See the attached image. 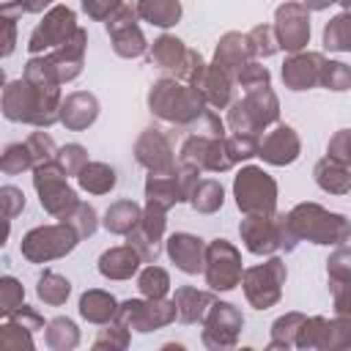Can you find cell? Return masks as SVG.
<instances>
[{
  "label": "cell",
  "mask_w": 351,
  "mask_h": 351,
  "mask_svg": "<svg viewBox=\"0 0 351 351\" xmlns=\"http://www.w3.org/2000/svg\"><path fill=\"white\" fill-rule=\"evenodd\" d=\"M244 329V315L230 302H217L208 307L203 318V346L211 351H225L239 343V335Z\"/></svg>",
  "instance_id": "obj_13"
},
{
  "label": "cell",
  "mask_w": 351,
  "mask_h": 351,
  "mask_svg": "<svg viewBox=\"0 0 351 351\" xmlns=\"http://www.w3.org/2000/svg\"><path fill=\"white\" fill-rule=\"evenodd\" d=\"M66 178H69L66 170H63L55 159L33 167V186H36V192H38L41 208H44L47 214H52L55 219H66V217L77 208V203H80L77 192L69 186Z\"/></svg>",
  "instance_id": "obj_5"
},
{
  "label": "cell",
  "mask_w": 351,
  "mask_h": 351,
  "mask_svg": "<svg viewBox=\"0 0 351 351\" xmlns=\"http://www.w3.org/2000/svg\"><path fill=\"white\" fill-rule=\"evenodd\" d=\"M200 167L189 162H178L167 173H148L145 178V200L159 203L162 208H173L176 203H189L195 184L200 181Z\"/></svg>",
  "instance_id": "obj_9"
},
{
  "label": "cell",
  "mask_w": 351,
  "mask_h": 351,
  "mask_svg": "<svg viewBox=\"0 0 351 351\" xmlns=\"http://www.w3.org/2000/svg\"><path fill=\"white\" fill-rule=\"evenodd\" d=\"M206 285L211 291H233L241 282V252L228 239H214L206 244Z\"/></svg>",
  "instance_id": "obj_10"
},
{
  "label": "cell",
  "mask_w": 351,
  "mask_h": 351,
  "mask_svg": "<svg viewBox=\"0 0 351 351\" xmlns=\"http://www.w3.org/2000/svg\"><path fill=\"white\" fill-rule=\"evenodd\" d=\"M107 36L112 41V49L118 58L134 60L148 52V41L137 25V8L134 5H121L110 19H107Z\"/></svg>",
  "instance_id": "obj_16"
},
{
  "label": "cell",
  "mask_w": 351,
  "mask_h": 351,
  "mask_svg": "<svg viewBox=\"0 0 351 351\" xmlns=\"http://www.w3.org/2000/svg\"><path fill=\"white\" fill-rule=\"evenodd\" d=\"M236 85H241L244 93H247V90H255V88H269V85H271V74H269V69L261 66L258 60H250V63L239 71Z\"/></svg>",
  "instance_id": "obj_52"
},
{
  "label": "cell",
  "mask_w": 351,
  "mask_h": 351,
  "mask_svg": "<svg viewBox=\"0 0 351 351\" xmlns=\"http://www.w3.org/2000/svg\"><path fill=\"white\" fill-rule=\"evenodd\" d=\"M47 346L52 348V351H71V348H77L80 346V329H77V324L71 321V318H66V315H58V318H52L49 324H47Z\"/></svg>",
  "instance_id": "obj_37"
},
{
  "label": "cell",
  "mask_w": 351,
  "mask_h": 351,
  "mask_svg": "<svg viewBox=\"0 0 351 351\" xmlns=\"http://www.w3.org/2000/svg\"><path fill=\"white\" fill-rule=\"evenodd\" d=\"M247 36H250V44L255 49V58H271L280 52V38H277L274 25H255Z\"/></svg>",
  "instance_id": "obj_44"
},
{
  "label": "cell",
  "mask_w": 351,
  "mask_h": 351,
  "mask_svg": "<svg viewBox=\"0 0 351 351\" xmlns=\"http://www.w3.org/2000/svg\"><path fill=\"white\" fill-rule=\"evenodd\" d=\"M233 197L244 214H274L277 211V181L255 165H247L233 178Z\"/></svg>",
  "instance_id": "obj_6"
},
{
  "label": "cell",
  "mask_w": 351,
  "mask_h": 351,
  "mask_svg": "<svg viewBox=\"0 0 351 351\" xmlns=\"http://www.w3.org/2000/svg\"><path fill=\"white\" fill-rule=\"evenodd\" d=\"M148 110H151V115H156L165 123L189 129L208 110V104L197 88H192L176 77H162L148 90Z\"/></svg>",
  "instance_id": "obj_3"
},
{
  "label": "cell",
  "mask_w": 351,
  "mask_h": 351,
  "mask_svg": "<svg viewBox=\"0 0 351 351\" xmlns=\"http://www.w3.org/2000/svg\"><path fill=\"white\" fill-rule=\"evenodd\" d=\"M129 346V326H123L121 321H112V324H104V329L96 335L93 340V348L101 351V348H110V351H123Z\"/></svg>",
  "instance_id": "obj_46"
},
{
  "label": "cell",
  "mask_w": 351,
  "mask_h": 351,
  "mask_svg": "<svg viewBox=\"0 0 351 351\" xmlns=\"http://www.w3.org/2000/svg\"><path fill=\"white\" fill-rule=\"evenodd\" d=\"M96 118H99V99L88 90L69 93L60 101V123L69 132H82V129L93 126Z\"/></svg>",
  "instance_id": "obj_26"
},
{
  "label": "cell",
  "mask_w": 351,
  "mask_h": 351,
  "mask_svg": "<svg viewBox=\"0 0 351 351\" xmlns=\"http://www.w3.org/2000/svg\"><path fill=\"white\" fill-rule=\"evenodd\" d=\"M80 241V233L69 222H55V225H38L22 236V255L30 263H49L55 258L69 255Z\"/></svg>",
  "instance_id": "obj_7"
},
{
  "label": "cell",
  "mask_w": 351,
  "mask_h": 351,
  "mask_svg": "<svg viewBox=\"0 0 351 351\" xmlns=\"http://www.w3.org/2000/svg\"><path fill=\"white\" fill-rule=\"evenodd\" d=\"M77 184H80V189H85L90 195H107V192L115 189L118 173L110 165H104V162H88L77 173Z\"/></svg>",
  "instance_id": "obj_34"
},
{
  "label": "cell",
  "mask_w": 351,
  "mask_h": 351,
  "mask_svg": "<svg viewBox=\"0 0 351 351\" xmlns=\"http://www.w3.org/2000/svg\"><path fill=\"white\" fill-rule=\"evenodd\" d=\"M326 274H329V282L351 280V247L340 244V247L326 258Z\"/></svg>",
  "instance_id": "obj_53"
},
{
  "label": "cell",
  "mask_w": 351,
  "mask_h": 351,
  "mask_svg": "<svg viewBox=\"0 0 351 351\" xmlns=\"http://www.w3.org/2000/svg\"><path fill=\"white\" fill-rule=\"evenodd\" d=\"M178 162H189V165H195L200 170H208V173H225L236 165L230 151H228V134L225 137H211V134H203V132H189L184 137Z\"/></svg>",
  "instance_id": "obj_11"
},
{
  "label": "cell",
  "mask_w": 351,
  "mask_h": 351,
  "mask_svg": "<svg viewBox=\"0 0 351 351\" xmlns=\"http://www.w3.org/2000/svg\"><path fill=\"white\" fill-rule=\"evenodd\" d=\"M3 27H5V36H3V58H8L14 52V44H16V16L3 14Z\"/></svg>",
  "instance_id": "obj_61"
},
{
  "label": "cell",
  "mask_w": 351,
  "mask_h": 351,
  "mask_svg": "<svg viewBox=\"0 0 351 351\" xmlns=\"http://www.w3.org/2000/svg\"><path fill=\"white\" fill-rule=\"evenodd\" d=\"M326 156L343 162L351 170V129H340V132L332 134V140L326 145Z\"/></svg>",
  "instance_id": "obj_55"
},
{
  "label": "cell",
  "mask_w": 351,
  "mask_h": 351,
  "mask_svg": "<svg viewBox=\"0 0 351 351\" xmlns=\"http://www.w3.org/2000/svg\"><path fill=\"white\" fill-rule=\"evenodd\" d=\"M60 222H69L77 233H80V239H88V236H93L96 233V228H99V214H96V208L90 206V203H77V208L66 217V219H60Z\"/></svg>",
  "instance_id": "obj_45"
},
{
  "label": "cell",
  "mask_w": 351,
  "mask_h": 351,
  "mask_svg": "<svg viewBox=\"0 0 351 351\" xmlns=\"http://www.w3.org/2000/svg\"><path fill=\"white\" fill-rule=\"evenodd\" d=\"M285 277H288L285 261L277 258V255H269L266 263H258V266L244 269V274H241V288H244L247 302H250L255 310H269V307H274V304L280 302V296H282Z\"/></svg>",
  "instance_id": "obj_8"
},
{
  "label": "cell",
  "mask_w": 351,
  "mask_h": 351,
  "mask_svg": "<svg viewBox=\"0 0 351 351\" xmlns=\"http://www.w3.org/2000/svg\"><path fill=\"white\" fill-rule=\"evenodd\" d=\"M324 47L329 52H351V11H343L326 22Z\"/></svg>",
  "instance_id": "obj_39"
},
{
  "label": "cell",
  "mask_w": 351,
  "mask_h": 351,
  "mask_svg": "<svg viewBox=\"0 0 351 351\" xmlns=\"http://www.w3.org/2000/svg\"><path fill=\"white\" fill-rule=\"evenodd\" d=\"M176 315V302L173 299H126L118 307L115 321H121L123 326L134 329V332H154L162 329L167 324H173Z\"/></svg>",
  "instance_id": "obj_12"
},
{
  "label": "cell",
  "mask_w": 351,
  "mask_h": 351,
  "mask_svg": "<svg viewBox=\"0 0 351 351\" xmlns=\"http://www.w3.org/2000/svg\"><path fill=\"white\" fill-rule=\"evenodd\" d=\"M274 30L280 38V49L302 52L310 41V8L304 3H282L274 11Z\"/></svg>",
  "instance_id": "obj_18"
},
{
  "label": "cell",
  "mask_w": 351,
  "mask_h": 351,
  "mask_svg": "<svg viewBox=\"0 0 351 351\" xmlns=\"http://www.w3.org/2000/svg\"><path fill=\"white\" fill-rule=\"evenodd\" d=\"M36 162H33V154L27 148V143H11L5 145L3 156H0V170L5 176H16V173H25V170H33Z\"/></svg>",
  "instance_id": "obj_43"
},
{
  "label": "cell",
  "mask_w": 351,
  "mask_h": 351,
  "mask_svg": "<svg viewBox=\"0 0 351 351\" xmlns=\"http://www.w3.org/2000/svg\"><path fill=\"white\" fill-rule=\"evenodd\" d=\"M335 3H343V0H335Z\"/></svg>",
  "instance_id": "obj_64"
},
{
  "label": "cell",
  "mask_w": 351,
  "mask_h": 351,
  "mask_svg": "<svg viewBox=\"0 0 351 351\" xmlns=\"http://www.w3.org/2000/svg\"><path fill=\"white\" fill-rule=\"evenodd\" d=\"M22 299H25V288L16 277H0V313L3 315H11L16 307H22Z\"/></svg>",
  "instance_id": "obj_50"
},
{
  "label": "cell",
  "mask_w": 351,
  "mask_h": 351,
  "mask_svg": "<svg viewBox=\"0 0 351 351\" xmlns=\"http://www.w3.org/2000/svg\"><path fill=\"white\" fill-rule=\"evenodd\" d=\"M340 5H343V8H346V11H351V0H343V3H340Z\"/></svg>",
  "instance_id": "obj_63"
},
{
  "label": "cell",
  "mask_w": 351,
  "mask_h": 351,
  "mask_svg": "<svg viewBox=\"0 0 351 351\" xmlns=\"http://www.w3.org/2000/svg\"><path fill=\"white\" fill-rule=\"evenodd\" d=\"M233 85H236V82H233L219 66L208 63L206 71H203V77H200V82H197L195 88L203 93V99H206L208 107L225 110V107L233 104Z\"/></svg>",
  "instance_id": "obj_28"
},
{
  "label": "cell",
  "mask_w": 351,
  "mask_h": 351,
  "mask_svg": "<svg viewBox=\"0 0 351 351\" xmlns=\"http://www.w3.org/2000/svg\"><path fill=\"white\" fill-rule=\"evenodd\" d=\"M258 148H261V137L258 134H236V132L228 134V151H230L236 165L244 162V159L258 156Z\"/></svg>",
  "instance_id": "obj_49"
},
{
  "label": "cell",
  "mask_w": 351,
  "mask_h": 351,
  "mask_svg": "<svg viewBox=\"0 0 351 351\" xmlns=\"http://www.w3.org/2000/svg\"><path fill=\"white\" fill-rule=\"evenodd\" d=\"M313 176H315V184L324 192H329V195H346V192H351V170L343 162L332 159V156L318 159L315 167H313Z\"/></svg>",
  "instance_id": "obj_30"
},
{
  "label": "cell",
  "mask_w": 351,
  "mask_h": 351,
  "mask_svg": "<svg viewBox=\"0 0 351 351\" xmlns=\"http://www.w3.org/2000/svg\"><path fill=\"white\" fill-rule=\"evenodd\" d=\"M118 307L121 304L115 302V296L107 293V291H99V288H90V291H85L80 296V315L85 321H90V324H110V321H115Z\"/></svg>",
  "instance_id": "obj_31"
},
{
  "label": "cell",
  "mask_w": 351,
  "mask_h": 351,
  "mask_svg": "<svg viewBox=\"0 0 351 351\" xmlns=\"http://www.w3.org/2000/svg\"><path fill=\"white\" fill-rule=\"evenodd\" d=\"M0 343H3L5 348H16V351H22V348H33V332L25 329L22 324L5 318V324L0 326Z\"/></svg>",
  "instance_id": "obj_51"
},
{
  "label": "cell",
  "mask_w": 351,
  "mask_h": 351,
  "mask_svg": "<svg viewBox=\"0 0 351 351\" xmlns=\"http://www.w3.org/2000/svg\"><path fill=\"white\" fill-rule=\"evenodd\" d=\"M49 3H55V0H8V3H3V11H0V14H11V16L41 14Z\"/></svg>",
  "instance_id": "obj_59"
},
{
  "label": "cell",
  "mask_w": 351,
  "mask_h": 351,
  "mask_svg": "<svg viewBox=\"0 0 351 351\" xmlns=\"http://www.w3.org/2000/svg\"><path fill=\"white\" fill-rule=\"evenodd\" d=\"M137 288H140V293L148 296V299H162V296L170 291V274H167L162 266L148 263V266L137 274Z\"/></svg>",
  "instance_id": "obj_41"
},
{
  "label": "cell",
  "mask_w": 351,
  "mask_h": 351,
  "mask_svg": "<svg viewBox=\"0 0 351 351\" xmlns=\"http://www.w3.org/2000/svg\"><path fill=\"white\" fill-rule=\"evenodd\" d=\"M36 293H38V299H41L44 304L60 307V304H66V299H69V293H71V282H69L63 274H58V271H44V274L38 277Z\"/></svg>",
  "instance_id": "obj_40"
},
{
  "label": "cell",
  "mask_w": 351,
  "mask_h": 351,
  "mask_svg": "<svg viewBox=\"0 0 351 351\" xmlns=\"http://www.w3.org/2000/svg\"><path fill=\"white\" fill-rule=\"evenodd\" d=\"M329 288H332V299H335V315L351 321V280L329 282Z\"/></svg>",
  "instance_id": "obj_57"
},
{
  "label": "cell",
  "mask_w": 351,
  "mask_h": 351,
  "mask_svg": "<svg viewBox=\"0 0 351 351\" xmlns=\"http://www.w3.org/2000/svg\"><path fill=\"white\" fill-rule=\"evenodd\" d=\"M60 88H38L33 82L11 80L3 90V115L14 123L47 129L60 121Z\"/></svg>",
  "instance_id": "obj_2"
},
{
  "label": "cell",
  "mask_w": 351,
  "mask_h": 351,
  "mask_svg": "<svg viewBox=\"0 0 351 351\" xmlns=\"http://www.w3.org/2000/svg\"><path fill=\"white\" fill-rule=\"evenodd\" d=\"M225 203V189L219 181L214 178H200L189 195V206L197 211V214H214L219 211Z\"/></svg>",
  "instance_id": "obj_36"
},
{
  "label": "cell",
  "mask_w": 351,
  "mask_h": 351,
  "mask_svg": "<svg viewBox=\"0 0 351 351\" xmlns=\"http://www.w3.org/2000/svg\"><path fill=\"white\" fill-rule=\"evenodd\" d=\"M0 197H3V208H5V219H14L22 208H25V192L19 186H11L5 184L0 189Z\"/></svg>",
  "instance_id": "obj_58"
},
{
  "label": "cell",
  "mask_w": 351,
  "mask_h": 351,
  "mask_svg": "<svg viewBox=\"0 0 351 351\" xmlns=\"http://www.w3.org/2000/svg\"><path fill=\"white\" fill-rule=\"evenodd\" d=\"M296 348H321V351H346L351 348V321L348 318H324L313 315L304 318L299 335H296Z\"/></svg>",
  "instance_id": "obj_14"
},
{
  "label": "cell",
  "mask_w": 351,
  "mask_h": 351,
  "mask_svg": "<svg viewBox=\"0 0 351 351\" xmlns=\"http://www.w3.org/2000/svg\"><path fill=\"white\" fill-rule=\"evenodd\" d=\"M250 60H255V49H252V44H250V36L230 30V33H225V36L217 41V49H214V60H211V63L219 66V69L236 82L239 71H241Z\"/></svg>",
  "instance_id": "obj_23"
},
{
  "label": "cell",
  "mask_w": 351,
  "mask_h": 351,
  "mask_svg": "<svg viewBox=\"0 0 351 351\" xmlns=\"http://www.w3.org/2000/svg\"><path fill=\"white\" fill-rule=\"evenodd\" d=\"M165 250H167L170 261L176 263V269L184 271V274H197L206 266V241L195 233L181 230V233L167 236Z\"/></svg>",
  "instance_id": "obj_24"
},
{
  "label": "cell",
  "mask_w": 351,
  "mask_h": 351,
  "mask_svg": "<svg viewBox=\"0 0 351 351\" xmlns=\"http://www.w3.org/2000/svg\"><path fill=\"white\" fill-rule=\"evenodd\" d=\"M5 318H11V321H16V324H22L25 329H30V332H38V329H44V318L33 310V307H27V304H22V307H16L11 315H5Z\"/></svg>",
  "instance_id": "obj_60"
},
{
  "label": "cell",
  "mask_w": 351,
  "mask_h": 351,
  "mask_svg": "<svg viewBox=\"0 0 351 351\" xmlns=\"http://www.w3.org/2000/svg\"><path fill=\"white\" fill-rule=\"evenodd\" d=\"M85 47H88V33L80 27L69 41H63L60 47L49 49V60L58 71V80L60 82H71L82 74V66H85Z\"/></svg>",
  "instance_id": "obj_25"
},
{
  "label": "cell",
  "mask_w": 351,
  "mask_h": 351,
  "mask_svg": "<svg viewBox=\"0 0 351 351\" xmlns=\"http://www.w3.org/2000/svg\"><path fill=\"white\" fill-rule=\"evenodd\" d=\"M140 263H143V258L132 244L110 247L99 258V274L107 280H129L140 271Z\"/></svg>",
  "instance_id": "obj_27"
},
{
  "label": "cell",
  "mask_w": 351,
  "mask_h": 351,
  "mask_svg": "<svg viewBox=\"0 0 351 351\" xmlns=\"http://www.w3.org/2000/svg\"><path fill=\"white\" fill-rule=\"evenodd\" d=\"M165 214H167V208L145 200L140 225L126 236V244H132L140 252L143 263H156V258L162 252V239H165V225H167Z\"/></svg>",
  "instance_id": "obj_17"
},
{
  "label": "cell",
  "mask_w": 351,
  "mask_h": 351,
  "mask_svg": "<svg viewBox=\"0 0 351 351\" xmlns=\"http://www.w3.org/2000/svg\"><path fill=\"white\" fill-rule=\"evenodd\" d=\"M25 80L38 85V88H60L63 82L58 80V71L49 60V55H33L25 66Z\"/></svg>",
  "instance_id": "obj_42"
},
{
  "label": "cell",
  "mask_w": 351,
  "mask_h": 351,
  "mask_svg": "<svg viewBox=\"0 0 351 351\" xmlns=\"http://www.w3.org/2000/svg\"><path fill=\"white\" fill-rule=\"evenodd\" d=\"M143 219V208L134 203V200H115L107 211H104V219L101 225L115 233V236H129Z\"/></svg>",
  "instance_id": "obj_33"
},
{
  "label": "cell",
  "mask_w": 351,
  "mask_h": 351,
  "mask_svg": "<svg viewBox=\"0 0 351 351\" xmlns=\"http://www.w3.org/2000/svg\"><path fill=\"white\" fill-rule=\"evenodd\" d=\"M134 159L148 173H167V170H173L178 165L176 156H173L170 137L156 126H148V129L140 132V137L134 143Z\"/></svg>",
  "instance_id": "obj_20"
},
{
  "label": "cell",
  "mask_w": 351,
  "mask_h": 351,
  "mask_svg": "<svg viewBox=\"0 0 351 351\" xmlns=\"http://www.w3.org/2000/svg\"><path fill=\"white\" fill-rule=\"evenodd\" d=\"M326 58L321 52H293L282 63V82L288 90H310L321 85V71H324Z\"/></svg>",
  "instance_id": "obj_22"
},
{
  "label": "cell",
  "mask_w": 351,
  "mask_h": 351,
  "mask_svg": "<svg viewBox=\"0 0 351 351\" xmlns=\"http://www.w3.org/2000/svg\"><path fill=\"white\" fill-rule=\"evenodd\" d=\"M239 236L252 255H274L280 250V219L274 214H244Z\"/></svg>",
  "instance_id": "obj_19"
},
{
  "label": "cell",
  "mask_w": 351,
  "mask_h": 351,
  "mask_svg": "<svg viewBox=\"0 0 351 351\" xmlns=\"http://www.w3.org/2000/svg\"><path fill=\"white\" fill-rule=\"evenodd\" d=\"M304 313H285V315H280L274 324H271V340H269V348L274 351V348H293L296 346V335H299V329H302V324H304Z\"/></svg>",
  "instance_id": "obj_38"
},
{
  "label": "cell",
  "mask_w": 351,
  "mask_h": 351,
  "mask_svg": "<svg viewBox=\"0 0 351 351\" xmlns=\"http://www.w3.org/2000/svg\"><path fill=\"white\" fill-rule=\"evenodd\" d=\"M335 0H304V5L310 8V11H324V8H329Z\"/></svg>",
  "instance_id": "obj_62"
},
{
  "label": "cell",
  "mask_w": 351,
  "mask_h": 351,
  "mask_svg": "<svg viewBox=\"0 0 351 351\" xmlns=\"http://www.w3.org/2000/svg\"><path fill=\"white\" fill-rule=\"evenodd\" d=\"M137 16L156 25V27H173L181 19V3L178 0H134Z\"/></svg>",
  "instance_id": "obj_35"
},
{
  "label": "cell",
  "mask_w": 351,
  "mask_h": 351,
  "mask_svg": "<svg viewBox=\"0 0 351 351\" xmlns=\"http://www.w3.org/2000/svg\"><path fill=\"white\" fill-rule=\"evenodd\" d=\"M176 302V315L181 324H203L208 307L214 304V296L211 291H197L192 285H181L173 296Z\"/></svg>",
  "instance_id": "obj_29"
},
{
  "label": "cell",
  "mask_w": 351,
  "mask_h": 351,
  "mask_svg": "<svg viewBox=\"0 0 351 351\" xmlns=\"http://www.w3.org/2000/svg\"><path fill=\"white\" fill-rule=\"evenodd\" d=\"M77 30H80L77 14L69 5H52L41 16V22L33 27V33L27 38V52L30 55H44V52L60 47L63 41H69Z\"/></svg>",
  "instance_id": "obj_15"
},
{
  "label": "cell",
  "mask_w": 351,
  "mask_h": 351,
  "mask_svg": "<svg viewBox=\"0 0 351 351\" xmlns=\"http://www.w3.org/2000/svg\"><path fill=\"white\" fill-rule=\"evenodd\" d=\"M27 148H30V154H33V162L36 165H44V162H52L55 156H58V145H55V140L47 134V132H33L27 140Z\"/></svg>",
  "instance_id": "obj_54"
},
{
  "label": "cell",
  "mask_w": 351,
  "mask_h": 351,
  "mask_svg": "<svg viewBox=\"0 0 351 351\" xmlns=\"http://www.w3.org/2000/svg\"><path fill=\"white\" fill-rule=\"evenodd\" d=\"M121 5L123 0H82V11L96 22H107Z\"/></svg>",
  "instance_id": "obj_56"
},
{
  "label": "cell",
  "mask_w": 351,
  "mask_h": 351,
  "mask_svg": "<svg viewBox=\"0 0 351 351\" xmlns=\"http://www.w3.org/2000/svg\"><path fill=\"white\" fill-rule=\"evenodd\" d=\"M321 85L326 90H348L351 88V66L340 63V60H326L324 71H321Z\"/></svg>",
  "instance_id": "obj_47"
},
{
  "label": "cell",
  "mask_w": 351,
  "mask_h": 351,
  "mask_svg": "<svg viewBox=\"0 0 351 351\" xmlns=\"http://www.w3.org/2000/svg\"><path fill=\"white\" fill-rule=\"evenodd\" d=\"M55 162L66 170V176H77L90 159H88V151H85V145H80V143H69V145H63V148H58V156H55Z\"/></svg>",
  "instance_id": "obj_48"
},
{
  "label": "cell",
  "mask_w": 351,
  "mask_h": 351,
  "mask_svg": "<svg viewBox=\"0 0 351 351\" xmlns=\"http://www.w3.org/2000/svg\"><path fill=\"white\" fill-rule=\"evenodd\" d=\"M280 219V250L291 252L299 241L340 247L351 239V219L343 214L326 211L318 203H299L288 214H277Z\"/></svg>",
  "instance_id": "obj_1"
},
{
  "label": "cell",
  "mask_w": 351,
  "mask_h": 351,
  "mask_svg": "<svg viewBox=\"0 0 351 351\" xmlns=\"http://www.w3.org/2000/svg\"><path fill=\"white\" fill-rule=\"evenodd\" d=\"M299 154H302V140H299L296 129L288 126V123H277L261 140V148H258V156L266 165H274V167H285V165L296 162Z\"/></svg>",
  "instance_id": "obj_21"
},
{
  "label": "cell",
  "mask_w": 351,
  "mask_h": 351,
  "mask_svg": "<svg viewBox=\"0 0 351 351\" xmlns=\"http://www.w3.org/2000/svg\"><path fill=\"white\" fill-rule=\"evenodd\" d=\"M184 58H186V47H184V41L181 38H176V36H170V33H165V36H159L154 44H151V49H148V60L156 66V69H162V71H178V66L184 63Z\"/></svg>",
  "instance_id": "obj_32"
},
{
  "label": "cell",
  "mask_w": 351,
  "mask_h": 351,
  "mask_svg": "<svg viewBox=\"0 0 351 351\" xmlns=\"http://www.w3.org/2000/svg\"><path fill=\"white\" fill-rule=\"evenodd\" d=\"M280 118V99L269 88H255L247 90L244 99L233 101L228 110V129L236 134H258L274 126Z\"/></svg>",
  "instance_id": "obj_4"
}]
</instances>
